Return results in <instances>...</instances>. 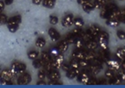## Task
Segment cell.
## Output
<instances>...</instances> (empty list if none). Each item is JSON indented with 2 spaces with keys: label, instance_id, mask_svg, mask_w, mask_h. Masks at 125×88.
<instances>
[{
  "label": "cell",
  "instance_id": "55",
  "mask_svg": "<svg viewBox=\"0 0 125 88\" xmlns=\"http://www.w3.org/2000/svg\"><path fill=\"white\" fill-rule=\"evenodd\" d=\"M123 10H124V13H125V8H124V9H123Z\"/></svg>",
  "mask_w": 125,
  "mask_h": 88
},
{
  "label": "cell",
  "instance_id": "29",
  "mask_svg": "<svg viewBox=\"0 0 125 88\" xmlns=\"http://www.w3.org/2000/svg\"><path fill=\"white\" fill-rule=\"evenodd\" d=\"M69 64H70L71 69H81V66H80V64H79V60L77 59V58H73L70 61Z\"/></svg>",
  "mask_w": 125,
  "mask_h": 88
},
{
  "label": "cell",
  "instance_id": "48",
  "mask_svg": "<svg viewBox=\"0 0 125 88\" xmlns=\"http://www.w3.org/2000/svg\"><path fill=\"white\" fill-rule=\"evenodd\" d=\"M14 0H4V2H5L6 6H10L11 4H13Z\"/></svg>",
  "mask_w": 125,
  "mask_h": 88
},
{
  "label": "cell",
  "instance_id": "22",
  "mask_svg": "<svg viewBox=\"0 0 125 88\" xmlns=\"http://www.w3.org/2000/svg\"><path fill=\"white\" fill-rule=\"evenodd\" d=\"M98 56H99V57L102 60H103V62H105L108 59H109V58H111L109 50H101L100 52H99V55H98Z\"/></svg>",
  "mask_w": 125,
  "mask_h": 88
},
{
  "label": "cell",
  "instance_id": "15",
  "mask_svg": "<svg viewBox=\"0 0 125 88\" xmlns=\"http://www.w3.org/2000/svg\"><path fill=\"white\" fill-rule=\"evenodd\" d=\"M72 57L74 58H77L78 60L85 59L86 58V50H83V49H74L72 53Z\"/></svg>",
  "mask_w": 125,
  "mask_h": 88
},
{
  "label": "cell",
  "instance_id": "18",
  "mask_svg": "<svg viewBox=\"0 0 125 88\" xmlns=\"http://www.w3.org/2000/svg\"><path fill=\"white\" fill-rule=\"evenodd\" d=\"M115 56L120 61H121V62L124 61H125V48L124 47H119L116 51Z\"/></svg>",
  "mask_w": 125,
  "mask_h": 88
},
{
  "label": "cell",
  "instance_id": "37",
  "mask_svg": "<svg viewBox=\"0 0 125 88\" xmlns=\"http://www.w3.org/2000/svg\"><path fill=\"white\" fill-rule=\"evenodd\" d=\"M116 73L115 71H113V70H112L110 69H108L105 72V78H107V79H110V78L114 76V75H116Z\"/></svg>",
  "mask_w": 125,
  "mask_h": 88
},
{
  "label": "cell",
  "instance_id": "28",
  "mask_svg": "<svg viewBox=\"0 0 125 88\" xmlns=\"http://www.w3.org/2000/svg\"><path fill=\"white\" fill-rule=\"evenodd\" d=\"M120 83H122V81L120 80V79L119 78L118 75H116V73L113 77L109 79V84H110V85H117V84H120Z\"/></svg>",
  "mask_w": 125,
  "mask_h": 88
},
{
  "label": "cell",
  "instance_id": "52",
  "mask_svg": "<svg viewBox=\"0 0 125 88\" xmlns=\"http://www.w3.org/2000/svg\"><path fill=\"white\" fill-rule=\"evenodd\" d=\"M121 69L125 71V61L121 62Z\"/></svg>",
  "mask_w": 125,
  "mask_h": 88
},
{
  "label": "cell",
  "instance_id": "56",
  "mask_svg": "<svg viewBox=\"0 0 125 88\" xmlns=\"http://www.w3.org/2000/svg\"><path fill=\"white\" fill-rule=\"evenodd\" d=\"M119 1H123V0H119Z\"/></svg>",
  "mask_w": 125,
  "mask_h": 88
},
{
  "label": "cell",
  "instance_id": "12",
  "mask_svg": "<svg viewBox=\"0 0 125 88\" xmlns=\"http://www.w3.org/2000/svg\"><path fill=\"white\" fill-rule=\"evenodd\" d=\"M47 77L49 80L51 81H59L61 78V75L58 69H52L49 73H47Z\"/></svg>",
  "mask_w": 125,
  "mask_h": 88
},
{
  "label": "cell",
  "instance_id": "19",
  "mask_svg": "<svg viewBox=\"0 0 125 88\" xmlns=\"http://www.w3.org/2000/svg\"><path fill=\"white\" fill-rule=\"evenodd\" d=\"M56 47L58 48V50H60V53L63 54V53H65V52H66V50H68L69 44L66 42L65 39H63V40H61L60 43L57 44Z\"/></svg>",
  "mask_w": 125,
  "mask_h": 88
},
{
  "label": "cell",
  "instance_id": "21",
  "mask_svg": "<svg viewBox=\"0 0 125 88\" xmlns=\"http://www.w3.org/2000/svg\"><path fill=\"white\" fill-rule=\"evenodd\" d=\"M105 24H106V25L111 28H117L120 25V22L119 21V20L117 18H113V19L105 20Z\"/></svg>",
  "mask_w": 125,
  "mask_h": 88
},
{
  "label": "cell",
  "instance_id": "1",
  "mask_svg": "<svg viewBox=\"0 0 125 88\" xmlns=\"http://www.w3.org/2000/svg\"><path fill=\"white\" fill-rule=\"evenodd\" d=\"M120 10L115 3H106L104 6L102 7L100 11V17L103 19H113L117 18L120 15Z\"/></svg>",
  "mask_w": 125,
  "mask_h": 88
},
{
  "label": "cell",
  "instance_id": "14",
  "mask_svg": "<svg viewBox=\"0 0 125 88\" xmlns=\"http://www.w3.org/2000/svg\"><path fill=\"white\" fill-rule=\"evenodd\" d=\"M87 31L92 35L94 38H97L100 33L101 29H100L99 26H98L97 25H94L93 24V25H90V27L87 29Z\"/></svg>",
  "mask_w": 125,
  "mask_h": 88
},
{
  "label": "cell",
  "instance_id": "13",
  "mask_svg": "<svg viewBox=\"0 0 125 88\" xmlns=\"http://www.w3.org/2000/svg\"><path fill=\"white\" fill-rule=\"evenodd\" d=\"M48 34L52 42H57L61 38V35L60 34V32L54 28H50L48 30Z\"/></svg>",
  "mask_w": 125,
  "mask_h": 88
},
{
  "label": "cell",
  "instance_id": "49",
  "mask_svg": "<svg viewBox=\"0 0 125 88\" xmlns=\"http://www.w3.org/2000/svg\"><path fill=\"white\" fill-rule=\"evenodd\" d=\"M90 1V0H77V3L79 4V5H83V4L86 3L87 2Z\"/></svg>",
  "mask_w": 125,
  "mask_h": 88
},
{
  "label": "cell",
  "instance_id": "5",
  "mask_svg": "<svg viewBox=\"0 0 125 88\" xmlns=\"http://www.w3.org/2000/svg\"><path fill=\"white\" fill-rule=\"evenodd\" d=\"M0 77L2 79L1 84L6 85V84H9V83H11L10 82H11L12 79H13L14 76H13V73H12L10 69H5L1 72V73H0Z\"/></svg>",
  "mask_w": 125,
  "mask_h": 88
},
{
  "label": "cell",
  "instance_id": "11",
  "mask_svg": "<svg viewBox=\"0 0 125 88\" xmlns=\"http://www.w3.org/2000/svg\"><path fill=\"white\" fill-rule=\"evenodd\" d=\"M73 19H74V17L72 14H66L65 17L62 19V25L65 28L71 27L73 25Z\"/></svg>",
  "mask_w": 125,
  "mask_h": 88
},
{
  "label": "cell",
  "instance_id": "17",
  "mask_svg": "<svg viewBox=\"0 0 125 88\" xmlns=\"http://www.w3.org/2000/svg\"><path fill=\"white\" fill-rule=\"evenodd\" d=\"M81 7H82V10L84 12H86L87 14H89L90 12H92L94 9H95L92 0H90V1L83 4V5H81Z\"/></svg>",
  "mask_w": 125,
  "mask_h": 88
},
{
  "label": "cell",
  "instance_id": "32",
  "mask_svg": "<svg viewBox=\"0 0 125 88\" xmlns=\"http://www.w3.org/2000/svg\"><path fill=\"white\" fill-rule=\"evenodd\" d=\"M41 58L45 62H48L52 61V57H51L50 54L47 51H42L41 53Z\"/></svg>",
  "mask_w": 125,
  "mask_h": 88
},
{
  "label": "cell",
  "instance_id": "54",
  "mask_svg": "<svg viewBox=\"0 0 125 88\" xmlns=\"http://www.w3.org/2000/svg\"><path fill=\"white\" fill-rule=\"evenodd\" d=\"M2 83V79H1V77H0V84Z\"/></svg>",
  "mask_w": 125,
  "mask_h": 88
},
{
  "label": "cell",
  "instance_id": "39",
  "mask_svg": "<svg viewBox=\"0 0 125 88\" xmlns=\"http://www.w3.org/2000/svg\"><path fill=\"white\" fill-rule=\"evenodd\" d=\"M116 75H118L120 80L122 82H125V71L122 69H120L119 71L116 72Z\"/></svg>",
  "mask_w": 125,
  "mask_h": 88
},
{
  "label": "cell",
  "instance_id": "23",
  "mask_svg": "<svg viewBox=\"0 0 125 88\" xmlns=\"http://www.w3.org/2000/svg\"><path fill=\"white\" fill-rule=\"evenodd\" d=\"M45 65V61H43L42 58H36L33 60V63H32V65L34 69H42L43 68Z\"/></svg>",
  "mask_w": 125,
  "mask_h": 88
},
{
  "label": "cell",
  "instance_id": "42",
  "mask_svg": "<svg viewBox=\"0 0 125 88\" xmlns=\"http://www.w3.org/2000/svg\"><path fill=\"white\" fill-rule=\"evenodd\" d=\"M49 22L51 25H56V24H58L59 22V19L58 17H56V16H55V15H51L50 17H49Z\"/></svg>",
  "mask_w": 125,
  "mask_h": 88
},
{
  "label": "cell",
  "instance_id": "53",
  "mask_svg": "<svg viewBox=\"0 0 125 88\" xmlns=\"http://www.w3.org/2000/svg\"><path fill=\"white\" fill-rule=\"evenodd\" d=\"M2 11H3V10H2L1 8H0V14H2Z\"/></svg>",
  "mask_w": 125,
  "mask_h": 88
},
{
  "label": "cell",
  "instance_id": "20",
  "mask_svg": "<svg viewBox=\"0 0 125 88\" xmlns=\"http://www.w3.org/2000/svg\"><path fill=\"white\" fill-rule=\"evenodd\" d=\"M85 45H86L87 50H95L97 49L98 47H99V43H98V41L95 40V39H92V40L88 41V43H86Z\"/></svg>",
  "mask_w": 125,
  "mask_h": 88
},
{
  "label": "cell",
  "instance_id": "34",
  "mask_svg": "<svg viewBox=\"0 0 125 88\" xmlns=\"http://www.w3.org/2000/svg\"><path fill=\"white\" fill-rule=\"evenodd\" d=\"M47 77V73L46 71L43 69V68H42V69H39L38 70V78L39 80H44V79Z\"/></svg>",
  "mask_w": 125,
  "mask_h": 88
},
{
  "label": "cell",
  "instance_id": "24",
  "mask_svg": "<svg viewBox=\"0 0 125 88\" xmlns=\"http://www.w3.org/2000/svg\"><path fill=\"white\" fill-rule=\"evenodd\" d=\"M56 0H43L42 1V6L48 8V9H53L55 5H56Z\"/></svg>",
  "mask_w": 125,
  "mask_h": 88
},
{
  "label": "cell",
  "instance_id": "41",
  "mask_svg": "<svg viewBox=\"0 0 125 88\" xmlns=\"http://www.w3.org/2000/svg\"><path fill=\"white\" fill-rule=\"evenodd\" d=\"M117 19L119 20V21L120 23L125 24V13L124 12L123 9L120 10V15H119V17H117Z\"/></svg>",
  "mask_w": 125,
  "mask_h": 88
},
{
  "label": "cell",
  "instance_id": "38",
  "mask_svg": "<svg viewBox=\"0 0 125 88\" xmlns=\"http://www.w3.org/2000/svg\"><path fill=\"white\" fill-rule=\"evenodd\" d=\"M79 64H80L81 68L86 69V68H88V65H90V61H88L87 59H81V60H79Z\"/></svg>",
  "mask_w": 125,
  "mask_h": 88
},
{
  "label": "cell",
  "instance_id": "43",
  "mask_svg": "<svg viewBox=\"0 0 125 88\" xmlns=\"http://www.w3.org/2000/svg\"><path fill=\"white\" fill-rule=\"evenodd\" d=\"M116 36L120 40H125V32L122 30H118L116 31Z\"/></svg>",
  "mask_w": 125,
  "mask_h": 88
},
{
  "label": "cell",
  "instance_id": "3",
  "mask_svg": "<svg viewBox=\"0 0 125 88\" xmlns=\"http://www.w3.org/2000/svg\"><path fill=\"white\" fill-rule=\"evenodd\" d=\"M27 69V65L21 61H14L10 66V70L14 77H17L21 74L25 73Z\"/></svg>",
  "mask_w": 125,
  "mask_h": 88
},
{
  "label": "cell",
  "instance_id": "33",
  "mask_svg": "<svg viewBox=\"0 0 125 88\" xmlns=\"http://www.w3.org/2000/svg\"><path fill=\"white\" fill-rule=\"evenodd\" d=\"M95 56H96V54L95 53V50H86V58H85V59H87L88 61H89L90 62H91L92 60L95 58Z\"/></svg>",
  "mask_w": 125,
  "mask_h": 88
},
{
  "label": "cell",
  "instance_id": "51",
  "mask_svg": "<svg viewBox=\"0 0 125 88\" xmlns=\"http://www.w3.org/2000/svg\"><path fill=\"white\" fill-rule=\"evenodd\" d=\"M38 85H45V83L44 82V80H40L39 82L37 83Z\"/></svg>",
  "mask_w": 125,
  "mask_h": 88
},
{
  "label": "cell",
  "instance_id": "47",
  "mask_svg": "<svg viewBox=\"0 0 125 88\" xmlns=\"http://www.w3.org/2000/svg\"><path fill=\"white\" fill-rule=\"evenodd\" d=\"M42 1L43 0H32V2L34 4V5L38 6V5H40V4L42 3Z\"/></svg>",
  "mask_w": 125,
  "mask_h": 88
},
{
  "label": "cell",
  "instance_id": "50",
  "mask_svg": "<svg viewBox=\"0 0 125 88\" xmlns=\"http://www.w3.org/2000/svg\"><path fill=\"white\" fill-rule=\"evenodd\" d=\"M5 6H6V4H5V2H4V1H0V8L4 10Z\"/></svg>",
  "mask_w": 125,
  "mask_h": 88
},
{
  "label": "cell",
  "instance_id": "25",
  "mask_svg": "<svg viewBox=\"0 0 125 88\" xmlns=\"http://www.w3.org/2000/svg\"><path fill=\"white\" fill-rule=\"evenodd\" d=\"M74 45H75V49L81 50V49H83V48H84V46L85 45V43L84 41V39H82L81 37H77V38H76Z\"/></svg>",
  "mask_w": 125,
  "mask_h": 88
},
{
  "label": "cell",
  "instance_id": "44",
  "mask_svg": "<svg viewBox=\"0 0 125 88\" xmlns=\"http://www.w3.org/2000/svg\"><path fill=\"white\" fill-rule=\"evenodd\" d=\"M96 84H99V80H98L96 78L93 77L92 75L87 85H96Z\"/></svg>",
  "mask_w": 125,
  "mask_h": 88
},
{
  "label": "cell",
  "instance_id": "46",
  "mask_svg": "<svg viewBox=\"0 0 125 88\" xmlns=\"http://www.w3.org/2000/svg\"><path fill=\"white\" fill-rule=\"evenodd\" d=\"M99 80V84H106L107 83V79L105 78H100L99 79H98Z\"/></svg>",
  "mask_w": 125,
  "mask_h": 88
},
{
  "label": "cell",
  "instance_id": "16",
  "mask_svg": "<svg viewBox=\"0 0 125 88\" xmlns=\"http://www.w3.org/2000/svg\"><path fill=\"white\" fill-rule=\"evenodd\" d=\"M81 69H70L66 73V75L69 79H73L81 73Z\"/></svg>",
  "mask_w": 125,
  "mask_h": 88
},
{
  "label": "cell",
  "instance_id": "6",
  "mask_svg": "<svg viewBox=\"0 0 125 88\" xmlns=\"http://www.w3.org/2000/svg\"><path fill=\"white\" fill-rule=\"evenodd\" d=\"M105 64H106L109 69L115 71L116 73L121 69V61H120L116 58H110L105 61Z\"/></svg>",
  "mask_w": 125,
  "mask_h": 88
},
{
  "label": "cell",
  "instance_id": "4",
  "mask_svg": "<svg viewBox=\"0 0 125 88\" xmlns=\"http://www.w3.org/2000/svg\"><path fill=\"white\" fill-rule=\"evenodd\" d=\"M109 35L108 32L105 31H101L98 36V43H99V46L101 50H109Z\"/></svg>",
  "mask_w": 125,
  "mask_h": 88
},
{
  "label": "cell",
  "instance_id": "30",
  "mask_svg": "<svg viewBox=\"0 0 125 88\" xmlns=\"http://www.w3.org/2000/svg\"><path fill=\"white\" fill-rule=\"evenodd\" d=\"M73 25L77 28H80L82 29L83 26L84 25V21L81 17H75L73 19Z\"/></svg>",
  "mask_w": 125,
  "mask_h": 88
},
{
  "label": "cell",
  "instance_id": "31",
  "mask_svg": "<svg viewBox=\"0 0 125 88\" xmlns=\"http://www.w3.org/2000/svg\"><path fill=\"white\" fill-rule=\"evenodd\" d=\"M45 44H46V40L43 37H38L36 39V41H35V45L38 48H43L45 46Z\"/></svg>",
  "mask_w": 125,
  "mask_h": 88
},
{
  "label": "cell",
  "instance_id": "2",
  "mask_svg": "<svg viewBox=\"0 0 125 88\" xmlns=\"http://www.w3.org/2000/svg\"><path fill=\"white\" fill-rule=\"evenodd\" d=\"M22 22V17L21 15H15L8 19L7 21V28L9 31L12 33H15L19 29V26Z\"/></svg>",
  "mask_w": 125,
  "mask_h": 88
},
{
  "label": "cell",
  "instance_id": "40",
  "mask_svg": "<svg viewBox=\"0 0 125 88\" xmlns=\"http://www.w3.org/2000/svg\"><path fill=\"white\" fill-rule=\"evenodd\" d=\"M8 17L4 14H0V25H6L7 21H8Z\"/></svg>",
  "mask_w": 125,
  "mask_h": 88
},
{
  "label": "cell",
  "instance_id": "27",
  "mask_svg": "<svg viewBox=\"0 0 125 88\" xmlns=\"http://www.w3.org/2000/svg\"><path fill=\"white\" fill-rule=\"evenodd\" d=\"M71 32L73 33V35L75 36L76 38L77 37H82L84 35V32L85 31H83L81 29H80V28H75V29H73L72 31H71Z\"/></svg>",
  "mask_w": 125,
  "mask_h": 88
},
{
  "label": "cell",
  "instance_id": "45",
  "mask_svg": "<svg viewBox=\"0 0 125 88\" xmlns=\"http://www.w3.org/2000/svg\"><path fill=\"white\" fill-rule=\"evenodd\" d=\"M71 68H70V64L69 63H62V66H61V69H62V71H64V72H67L68 70H70Z\"/></svg>",
  "mask_w": 125,
  "mask_h": 88
},
{
  "label": "cell",
  "instance_id": "26",
  "mask_svg": "<svg viewBox=\"0 0 125 88\" xmlns=\"http://www.w3.org/2000/svg\"><path fill=\"white\" fill-rule=\"evenodd\" d=\"M65 40L69 45H72V44H74V43H75L76 37L73 35L72 32H70L68 34H66V35L65 36Z\"/></svg>",
  "mask_w": 125,
  "mask_h": 88
},
{
  "label": "cell",
  "instance_id": "7",
  "mask_svg": "<svg viewBox=\"0 0 125 88\" xmlns=\"http://www.w3.org/2000/svg\"><path fill=\"white\" fill-rule=\"evenodd\" d=\"M91 76L92 75L89 73L88 69H83L81 71V73L79 74H78V75L77 76V79L79 83L87 85Z\"/></svg>",
  "mask_w": 125,
  "mask_h": 88
},
{
  "label": "cell",
  "instance_id": "9",
  "mask_svg": "<svg viewBox=\"0 0 125 88\" xmlns=\"http://www.w3.org/2000/svg\"><path fill=\"white\" fill-rule=\"evenodd\" d=\"M63 62H64V57L62 53L56 56V57L52 58V65L54 69H60Z\"/></svg>",
  "mask_w": 125,
  "mask_h": 88
},
{
  "label": "cell",
  "instance_id": "8",
  "mask_svg": "<svg viewBox=\"0 0 125 88\" xmlns=\"http://www.w3.org/2000/svg\"><path fill=\"white\" fill-rule=\"evenodd\" d=\"M103 69V65H99V64H95V63H90V65L88 67V71L91 75L94 76V75H97L100 73V72Z\"/></svg>",
  "mask_w": 125,
  "mask_h": 88
},
{
  "label": "cell",
  "instance_id": "10",
  "mask_svg": "<svg viewBox=\"0 0 125 88\" xmlns=\"http://www.w3.org/2000/svg\"><path fill=\"white\" fill-rule=\"evenodd\" d=\"M31 82V75L27 73H23L17 76V83L20 85H27Z\"/></svg>",
  "mask_w": 125,
  "mask_h": 88
},
{
  "label": "cell",
  "instance_id": "36",
  "mask_svg": "<svg viewBox=\"0 0 125 88\" xmlns=\"http://www.w3.org/2000/svg\"><path fill=\"white\" fill-rule=\"evenodd\" d=\"M49 53L50 54V55H51V57H52V58H55V57H56V56H58L60 54H61L60 52V50H58V48H57L56 46H54V47H52V48H51Z\"/></svg>",
  "mask_w": 125,
  "mask_h": 88
},
{
  "label": "cell",
  "instance_id": "35",
  "mask_svg": "<svg viewBox=\"0 0 125 88\" xmlns=\"http://www.w3.org/2000/svg\"><path fill=\"white\" fill-rule=\"evenodd\" d=\"M38 55H39V53L37 50H30L27 52V57H28L30 60H32V61L38 58Z\"/></svg>",
  "mask_w": 125,
  "mask_h": 88
}]
</instances>
